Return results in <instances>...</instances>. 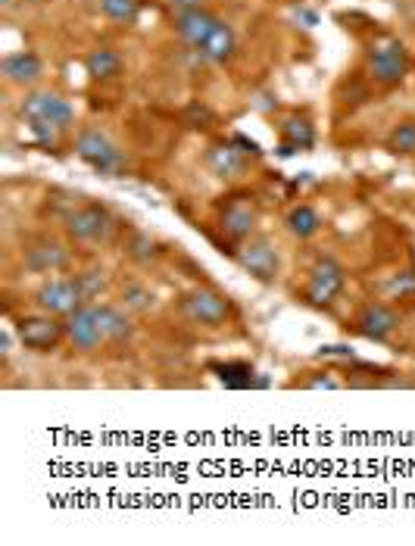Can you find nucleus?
<instances>
[{"label":"nucleus","instance_id":"nucleus-1","mask_svg":"<svg viewBox=\"0 0 415 546\" xmlns=\"http://www.w3.org/2000/svg\"><path fill=\"white\" fill-rule=\"evenodd\" d=\"M19 113L32 122V128L38 135H54V132H66L72 125L75 113L69 107V100L54 94V91H32L22 100Z\"/></svg>","mask_w":415,"mask_h":546},{"label":"nucleus","instance_id":"nucleus-2","mask_svg":"<svg viewBox=\"0 0 415 546\" xmlns=\"http://www.w3.org/2000/svg\"><path fill=\"white\" fill-rule=\"evenodd\" d=\"M178 312L194 325L219 328V325H225L231 316H235V306H231V300L216 288H194L188 294H181Z\"/></svg>","mask_w":415,"mask_h":546},{"label":"nucleus","instance_id":"nucleus-3","mask_svg":"<svg viewBox=\"0 0 415 546\" xmlns=\"http://www.w3.org/2000/svg\"><path fill=\"white\" fill-rule=\"evenodd\" d=\"M116 231V219L107 206L82 203L72 213H66V234L72 244H103Z\"/></svg>","mask_w":415,"mask_h":546},{"label":"nucleus","instance_id":"nucleus-4","mask_svg":"<svg viewBox=\"0 0 415 546\" xmlns=\"http://www.w3.org/2000/svg\"><path fill=\"white\" fill-rule=\"evenodd\" d=\"M75 153H79L94 172L107 175V178H119L125 169L122 150L116 147V141L110 135H103L100 128H85L79 141H75Z\"/></svg>","mask_w":415,"mask_h":546},{"label":"nucleus","instance_id":"nucleus-5","mask_svg":"<svg viewBox=\"0 0 415 546\" xmlns=\"http://www.w3.org/2000/svg\"><path fill=\"white\" fill-rule=\"evenodd\" d=\"M238 266L253 275L259 284H275L278 275H281V256H278V247L266 238V234H250L247 241H241L238 253Z\"/></svg>","mask_w":415,"mask_h":546},{"label":"nucleus","instance_id":"nucleus-6","mask_svg":"<svg viewBox=\"0 0 415 546\" xmlns=\"http://www.w3.org/2000/svg\"><path fill=\"white\" fill-rule=\"evenodd\" d=\"M344 284H347L344 266L334 263V259H319V263L309 269L306 288H303V303L325 309V306H331L337 297H341Z\"/></svg>","mask_w":415,"mask_h":546},{"label":"nucleus","instance_id":"nucleus-7","mask_svg":"<svg viewBox=\"0 0 415 546\" xmlns=\"http://www.w3.org/2000/svg\"><path fill=\"white\" fill-rule=\"evenodd\" d=\"M409 69V54L406 47L394 38H384L378 44H372L369 57H366V72L372 82L378 85H400Z\"/></svg>","mask_w":415,"mask_h":546},{"label":"nucleus","instance_id":"nucleus-8","mask_svg":"<svg viewBox=\"0 0 415 546\" xmlns=\"http://www.w3.org/2000/svg\"><path fill=\"white\" fill-rule=\"evenodd\" d=\"M35 303L44 312H50V316H63L66 319V316H72L75 309L91 303V300H88V294L82 288V278L75 275V278H54V281L41 284L38 294H35Z\"/></svg>","mask_w":415,"mask_h":546},{"label":"nucleus","instance_id":"nucleus-9","mask_svg":"<svg viewBox=\"0 0 415 546\" xmlns=\"http://www.w3.org/2000/svg\"><path fill=\"white\" fill-rule=\"evenodd\" d=\"M16 337L25 350L50 353L66 337V322H60V316H50V312H44V316H25L16 322Z\"/></svg>","mask_w":415,"mask_h":546},{"label":"nucleus","instance_id":"nucleus-10","mask_svg":"<svg viewBox=\"0 0 415 546\" xmlns=\"http://www.w3.org/2000/svg\"><path fill=\"white\" fill-rule=\"evenodd\" d=\"M66 337L75 350L94 353L100 344H107V334H103V319H100V303H85L66 316Z\"/></svg>","mask_w":415,"mask_h":546},{"label":"nucleus","instance_id":"nucleus-11","mask_svg":"<svg viewBox=\"0 0 415 546\" xmlns=\"http://www.w3.org/2000/svg\"><path fill=\"white\" fill-rule=\"evenodd\" d=\"M259 222V206L253 203V197L247 194H235V197H228L222 203V210H219V228L225 231V238L228 241H247L253 228Z\"/></svg>","mask_w":415,"mask_h":546},{"label":"nucleus","instance_id":"nucleus-12","mask_svg":"<svg viewBox=\"0 0 415 546\" xmlns=\"http://www.w3.org/2000/svg\"><path fill=\"white\" fill-rule=\"evenodd\" d=\"M353 328H356L359 337L381 344V341H387V337H391L400 328V316L391 306H384V303H366V306L359 309Z\"/></svg>","mask_w":415,"mask_h":546},{"label":"nucleus","instance_id":"nucleus-13","mask_svg":"<svg viewBox=\"0 0 415 546\" xmlns=\"http://www.w3.org/2000/svg\"><path fill=\"white\" fill-rule=\"evenodd\" d=\"M69 250L60 244V241H50V238H41L35 244H29L22 250V266L35 272V275H54V272H63L69 266Z\"/></svg>","mask_w":415,"mask_h":546},{"label":"nucleus","instance_id":"nucleus-14","mask_svg":"<svg viewBox=\"0 0 415 546\" xmlns=\"http://www.w3.org/2000/svg\"><path fill=\"white\" fill-rule=\"evenodd\" d=\"M216 22H219V16H213L210 10H203V7L181 10V13H175V32L188 47L197 50L206 38H210V32L216 29Z\"/></svg>","mask_w":415,"mask_h":546},{"label":"nucleus","instance_id":"nucleus-15","mask_svg":"<svg viewBox=\"0 0 415 546\" xmlns=\"http://www.w3.org/2000/svg\"><path fill=\"white\" fill-rule=\"evenodd\" d=\"M206 166H210V172L222 181H235L247 172L244 150H238L235 144H225V141L206 150Z\"/></svg>","mask_w":415,"mask_h":546},{"label":"nucleus","instance_id":"nucleus-16","mask_svg":"<svg viewBox=\"0 0 415 546\" xmlns=\"http://www.w3.org/2000/svg\"><path fill=\"white\" fill-rule=\"evenodd\" d=\"M235 47H238V38L235 32H231V25L228 22H216V29L210 32V38H206L194 54L206 63H225L231 60V54H235Z\"/></svg>","mask_w":415,"mask_h":546},{"label":"nucleus","instance_id":"nucleus-17","mask_svg":"<svg viewBox=\"0 0 415 546\" xmlns=\"http://www.w3.org/2000/svg\"><path fill=\"white\" fill-rule=\"evenodd\" d=\"M4 78L10 85H35L41 78V60L32 54V50H19V54H10L4 60Z\"/></svg>","mask_w":415,"mask_h":546},{"label":"nucleus","instance_id":"nucleus-18","mask_svg":"<svg viewBox=\"0 0 415 546\" xmlns=\"http://www.w3.org/2000/svg\"><path fill=\"white\" fill-rule=\"evenodd\" d=\"M284 225H288V231L294 234V238L309 241L313 234H319L322 219H319V213L309 203H297V206H291V213L284 216Z\"/></svg>","mask_w":415,"mask_h":546},{"label":"nucleus","instance_id":"nucleus-19","mask_svg":"<svg viewBox=\"0 0 415 546\" xmlns=\"http://www.w3.org/2000/svg\"><path fill=\"white\" fill-rule=\"evenodd\" d=\"M281 138H284V147H288V153L313 147V141H316L313 122L303 119V116H291V119H284V125H281Z\"/></svg>","mask_w":415,"mask_h":546},{"label":"nucleus","instance_id":"nucleus-20","mask_svg":"<svg viewBox=\"0 0 415 546\" xmlns=\"http://www.w3.org/2000/svg\"><path fill=\"white\" fill-rule=\"evenodd\" d=\"M85 69H88L91 78H97V82H107V78H116L122 72V60H119L116 50L97 47V50H91V54H88Z\"/></svg>","mask_w":415,"mask_h":546},{"label":"nucleus","instance_id":"nucleus-21","mask_svg":"<svg viewBox=\"0 0 415 546\" xmlns=\"http://www.w3.org/2000/svg\"><path fill=\"white\" fill-rule=\"evenodd\" d=\"M100 319H103V334H107L110 344H122L135 334L132 319H128L119 306H100Z\"/></svg>","mask_w":415,"mask_h":546},{"label":"nucleus","instance_id":"nucleus-22","mask_svg":"<svg viewBox=\"0 0 415 546\" xmlns=\"http://www.w3.org/2000/svg\"><path fill=\"white\" fill-rule=\"evenodd\" d=\"M97 7L110 22L132 25L138 19V13H141V0H100Z\"/></svg>","mask_w":415,"mask_h":546},{"label":"nucleus","instance_id":"nucleus-23","mask_svg":"<svg viewBox=\"0 0 415 546\" xmlns=\"http://www.w3.org/2000/svg\"><path fill=\"white\" fill-rule=\"evenodd\" d=\"M387 150L400 156H415V122H400L391 135H387Z\"/></svg>","mask_w":415,"mask_h":546},{"label":"nucleus","instance_id":"nucleus-24","mask_svg":"<svg viewBox=\"0 0 415 546\" xmlns=\"http://www.w3.org/2000/svg\"><path fill=\"white\" fill-rule=\"evenodd\" d=\"M122 300L132 309H150L153 306V294L147 288H141V284H128V288L122 291Z\"/></svg>","mask_w":415,"mask_h":546},{"label":"nucleus","instance_id":"nucleus-25","mask_svg":"<svg viewBox=\"0 0 415 546\" xmlns=\"http://www.w3.org/2000/svg\"><path fill=\"white\" fill-rule=\"evenodd\" d=\"M294 387H306V390H319V387H328V390H337L341 387V381L331 378L328 372L322 378H303V381H294Z\"/></svg>","mask_w":415,"mask_h":546},{"label":"nucleus","instance_id":"nucleus-26","mask_svg":"<svg viewBox=\"0 0 415 546\" xmlns=\"http://www.w3.org/2000/svg\"><path fill=\"white\" fill-rule=\"evenodd\" d=\"M103 272H85V275H79L82 278V288H85V294H88V300H94L100 291H103V278H100Z\"/></svg>","mask_w":415,"mask_h":546},{"label":"nucleus","instance_id":"nucleus-27","mask_svg":"<svg viewBox=\"0 0 415 546\" xmlns=\"http://www.w3.org/2000/svg\"><path fill=\"white\" fill-rule=\"evenodd\" d=\"M169 4L175 7V13H181V10H194V7H200V0H169Z\"/></svg>","mask_w":415,"mask_h":546},{"label":"nucleus","instance_id":"nucleus-28","mask_svg":"<svg viewBox=\"0 0 415 546\" xmlns=\"http://www.w3.org/2000/svg\"><path fill=\"white\" fill-rule=\"evenodd\" d=\"M0 7H4V10H13V7H16V0H0Z\"/></svg>","mask_w":415,"mask_h":546}]
</instances>
